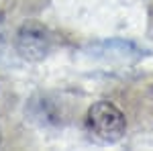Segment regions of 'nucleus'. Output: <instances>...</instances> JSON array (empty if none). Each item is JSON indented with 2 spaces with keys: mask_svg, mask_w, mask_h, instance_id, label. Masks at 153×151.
<instances>
[{
  "mask_svg": "<svg viewBox=\"0 0 153 151\" xmlns=\"http://www.w3.org/2000/svg\"><path fill=\"white\" fill-rule=\"evenodd\" d=\"M0 143H2V129H0Z\"/></svg>",
  "mask_w": 153,
  "mask_h": 151,
  "instance_id": "obj_3",
  "label": "nucleus"
},
{
  "mask_svg": "<svg viewBox=\"0 0 153 151\" xmlns=\"http://www.w3.org/2000/svg\"><path fill=\"white\" fill-rule=\"evenodd\" d=\"M14 49L25 61H43L51 51V33L41 23L29 21L19 27L14 37Z\"/></svg>",
  "mask_w": 153,
  "mask_h": 151,
  "instance_id": "obj_2",
  "label": "nucleus"
},
{
  "mask_svg": "<svg viewBox=\"0 0 153 151\" xmlns=\"http://www.w3.org/2000/svg\"><path fill=\"white\" fill-rule=\"evenodd\" d=\"M86 127L98 141L117 143L127 133V118L120 112V108H117L112 102L100 100L88 108Z\"/></svg>",
  "mask_w": 153,
  "mask_h": 151,
  "instance_id": "obj_1",
  "label": "nucleus"
}]
</instances>
